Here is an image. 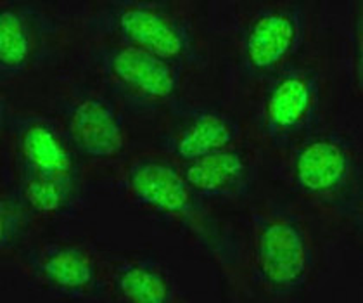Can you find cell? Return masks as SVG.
I'll return each instance as SVG.
<instances>
[{"instance_id": "5", "label": "cell", "mask_w": 363, "mask_h": 303, "mask_svg": "<svg viewBox=\"0 0 363 303\" xmlns=\"http://www.w3.org/2000/svg\"><path fill=\"white\" fill-rule=\"evenodd\" d=\"M320 104V73L299 68L279 77L265 92L262 130L272 141L293 139L306 128Z\"/></svg>"}, {"instance_id": "10", "label": "cell", "mask_w": 363, "mask_h": 303, "mask_svg": "<svg viewBox=\"0 0 363 303\" xmlns=\"http://www.w3.org/2000/svg\"><path fill=\"white\" fill-rule=\"evenodd\" d=\"M182 177L194 194L204 198H238L255 179V163L239 149L228 148L184 163Z\"/></svg>"}, {"instance_id": "11", "label": "cell", "mask_w": 363, "mask_h": 303, "mask_svg": "<svg viewBox=\"0 0 363 303\" xmlns=\"http://www.w3.org/2000/svg\"><path fill=\"white\" fill-rule=\"evenodd\" d=\"M239 127L232 118L218 111H194L163 139L164 149L184 163L211 153L232 148Z\"/></svg>"}, {"instance_id": "8", "label": "cell", "mask_w": 363, "mask_h": 303, "mask_svg": "<svg viewBox=\"0 0 363 303\" xmlns=\"http://www.w3.org/2000/svg\"><path fill=\"white\" fill-rule=\"evenodd\" d=\"M303 37V9L299 4L268 7L247 26L242 59L252 75H267L293 54Z\"/></svg>"}, {"instance_id": "13", "label": "cell", "mask_w": 363, "mask_h": 303, "mask_svg": "<svg viewBox=\"0 0 363 303\" xmlns=\"http://www.w3.org/2000/svg\"><path fill=\"white\" fill-rule=\"evenodd\" d=\"M116 293L126 302L161 303L172 300V282L149 262L123 263L114 274Z\"/></svg>"}, {"instance_id": "12", "label": "cell", "mask_w": 363, "mask_h": 303, "mask_svg": "<svg viewBox=\"0 0 363 303\" xmlns=\"http://www.w3.org/2000/svg\"><path fill=\"white\" fill-rule=\"evenodd\" d=\"M31 265L38 277L62 293H84L96 279L92 260L71 246H43L37 251Z\"/></svg>"}, {"instance_id": "4", "label": "cell", "mask_w": 363, "mask_h": 303, "mask_svg": "<svg viewBox=\"0 0 363 303\" xmlns=\"http://www.w3.org/2000/svg\"><path fill=\"white\" fill-rule=\"evenodd\" d=\"M94 59L109 84L144 102H163L179 89V73L172 62L135 47H101Z\"/></svg>"}, {"instance_id": "2", "label": "cell", "mask_w": 363, "mask_h": 303, "mask_svg": "<svg viewBox=\"0 0 363 303\" xmlns=\"http://www.w3.org/2000/svg\"><path fill=\"white\" fill-rule=\"evenodd\" d=\"M255 262L262 281L275 293L301 290L310 270L303 227L289 215L267 216L256 231Z\"/></svg>"}, {"instance_id": "1", "label": "cell", "mask_w": 363, "mask_h": 303, "mask_svg": "<svg viewBox=\"0 0 363 303\" xmlns=\"http://www.w3.org/2000/svg\"><path fill=\"white\" fill-rule=\"evenodd\" d=\"M19 173L25 194L35 210L68 214L77 194V168L65 139L42 118H16Z\"/></svg>"}, {"instance_id": "3", "label": "cell", "mask_w": 363, "mask_h": 303, "mask_svg": "<svg viewBox=\"0 0 363 303\" xmlns=\"http://www.w3.org/2000/svg\"><path fill=\"white\" fill-rule=\"evenodd\" d=\"M102 23L126 45L167 61L189 56L194 45L187 26L151 4H109Z\"/></svg>"}, {"instance_id": "9", "label": "cell", "mask_w": 363, "mask_h": 303, "mask_svg": "<svg viewBox=\"0 0 363 303\" xmlns=\"http://www.w3.org/2000/svg\"><path fill=\"white\" fill-rule=\"evenodd\" d=\"M125 186L132 202L163 215H185L194 208V191L182 172L156 158H139L128 167Z\"/></svg>"}, {"instance_id": "14", "label": "cell", "mask_w": 363, "mask_h": 303, "mask_svg": "<svg viewBox=\"0 0 363 303\" xmlns=\"http://www.w3.org/2000/svg\"><path fill=\"white\" fill-rule=\"evenodd\" d=\"M30 56V28L25 16L6 6L0 18V62L4 78L14 77L25 68Z\"/></svg>"}, {"instance_id": "6", "label": "cell", "mask_w": 363, "mask_h": 303, "mask_svg": "<svg viewBox=\"0 0 363 303\" xmlns=\"http://www.w3.org/2000/svg\"><path fill=\"white\" fill-rule=\"evenodd\" d=\"M62 116L74 148L92 158H113L125 143L120 113L111 101L89 90H78L62 102Z\"/></svg>"}, {"instance_id": "7", "label": "cell", "mask_w": 363, "mask_h": 303, "mask_svg": "<svg viewBox=\"0 0 363 303\" xmlns=\"http://www.w3.org/2000/svg\"><path fill=\"white\" fill-rule=\"evenodd\" d=\"M353 158L348 144L334 136L305 143L293 160V180L303 194L334 203L348 191Z\"/></svg>"}]
</instances>
